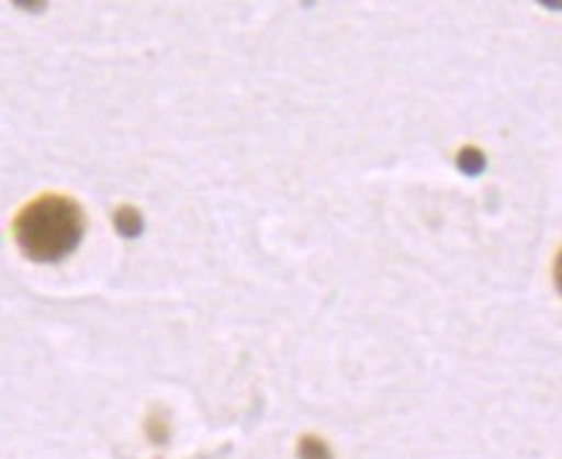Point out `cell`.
Segmentation results:
<instances>
[{
	"instance_id": "obj_3",
	"label": "cell",
	"mask_w": 562,
	"mask_h": 459,
	"mask_svg": "<svg viewBox=\"0 0 562 459\" xmlns=\"http://www.w3.org/2000/svg\"><path fill=\"white\" fill-rule=\"evenodd\" d=\"M554 284H558V290L562 292V250L558 256V264H554Z\"/></svg>"
},
{
	"instance_id": "obj_1",
	"label": "cell",
	"mask_w": 562,
	"mask_h": 459,
	"mask_svg": "<svg viewBox=\"0 0 562 459\" xmlns=\"http://www.w3.org/2000/svg\"><path fill=\"white\" fill-rule=\"evenodd\" d=\"M83 210L68 197L47 194L34 199L13 222L19 248L32 261H60L78 248L83 238Z\"/></svg>"
},
{
	"instance_id": "obj_2",
	"label": "cell",
	"mask_w": 562,
	"mask_h": 459,
	"mask_svg": "<svg viewBox=\"0 0 562 459\" xmlns=\"http://www.w3.org/2000/svg\"><path fill=\"white\" fill-rule=\"evenodd\" d=\"M302 455H305V459H328V451H325V447L321 441H305V447H302Z\"/></svg>"
}]
</instances>
